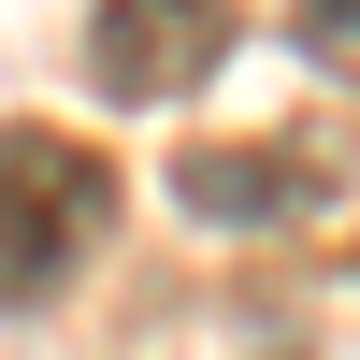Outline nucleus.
<instances>
[{
    "label": "nucleus",
    "instance_id": "1",
    "mask_svg": "<svg viewBox=\"0 0 360 360\" xmlns=\"http://www.w3.org/2000/svg\"><path fill=\"white\" fill-rule=\"evenodd\" d=\"M101 231H115V159L44 130V115H15L0 130V317H44L101 259Z\"/></svg>",
    "mask_w": 360,
    "mask_h": 360
},
{
    "label": "nucleus",
    "instance_id": "2",
    "mask_svg": "<svg viewBox=\"0 0 360 360\" xmlns=\"http://www.w3.org/2000/svg\"><path fill=\"white\" fill-rule=\"evenodd\" d=\"M346 173L332 130H288V144H188L173 159V202H188L202 231H274V217H317Z\"/></svg>",
    "mask_w": 360,
    "mask_h": 360
},
{
    "label": "nucleus",
    "instance_id": "3",
    "mask_svg": "<svg viewBox=\"0 0 360 360\" xmlns=\"http://www.w3.org/2000/svg\"><path fill=\"white\" fill-rule=\"evenodd\" d=\"M217 58H231V0H101L86 15L101 101H188Z\"/></svg>",
    "mask_w": 360,
    "mask_h": 360
},
{
    "label": "nucleus",
    "instance_id": "4",
    "mask_svg": "<svg viewBox=\"0 0 360 360\" xmlns=\"http://www.w3.org/2000/svg\"><path fill=\"white\" fill-rule=\"evenodd\" d=\"M288 29H303V58H317V72H346V86H360V0H303Z\"/></svg>",
    "mask_w": 360,
    "mask_h": 360
}]
</instances>
